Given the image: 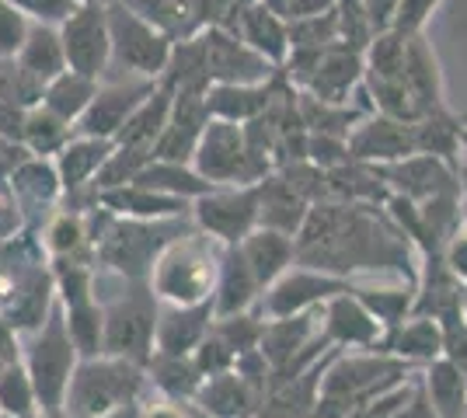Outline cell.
I'll list each match as a JSON object with an SVG mask.
<instances>
[{"label": "cell", "mask_w": 467, "mask_h": 418, "mask_svg": "<svg viewBox=\"0 0 467 418\" xmlns=\"http://www.w3.org/2000/svg\"><path fill=\"white\" fill-rule=\"evenodd\" d=\"M105 314V335H101V356L130 359L147 366L154 359V335L161 300L154 297L150 282H130L122 279V293L101 303Z\"/></svg>", "instance_id": "6"}, {"label": "cell", "mask_w": 467, "mask_h": 418, "mask_svg": "<svg viewBox=\"0 0 467 418\" xmlns=\"http://www.w3.org/2000/svg\"><path fill=\"white\" fill-rule=\"evenodd\" d=\"M192 168L216 189H223V185H258L269 175H275L265 160L252 154L244 126L223 119H210L206 133L199 139Z\"/></svg>", "instance_id": "8"}, {"label": "cell", "mask_w": 467, "mask_h": 418, "mask_svg": "<svg viewBox=\"0 0 467 418\" xmlns=\"http://www.w3.org/2000/svg\"><path fill=\"white\" fill-rule=\"evenodd\" d=\"M109 32H112V66L126 70L133 80H161L171 60L175 42L154 25L133 15L122 4H109Z\"/></svg>", "instance_id": "9"}, {"label": "cell", "mask_w": 467, "mask_h": 418, "mask_svg": "<svg viewBox=\"0 0 467 418\" xmlns=\"http://www.w3.org/2000/svg\"><path fill=\"white\" fill-rule=\"evenodd\" d=\"M39 394L36 383L28 377L25 362L7 366V373L0 377V415L4 418H32L39 415Z\"/></svg>", "instance_id": "44"}, {"label": "cell", "mask_w": 467, "mask_h": 418, "mask_svg": "<svg viewBox=\"0 0 467 418\" xmlns=\"http://www.w3.org/2000/svg\"><path fill=\"white\" fill-rule=\"evenodd\" d=\"M443 345H447V339H443V324L440 321L411 314L401 328H394V331L384 335L377 352L401 359V362H409L415 370H426L429 362H436V359L443 356Z\"/></svg>", "instance_id": "25"}, {"label": "cell", "mask_w": 467, "mask_h": 418, "mask_svg": "<svg viewBox=\"0 0 467 418\" xmlns=\"http://www.w3.org/2000/svg\"><path fill=\"white\" fill-rule=\"evenodd\" d=\"M220 261H223V244L202 234L192 223L182 238H175L161 251L147 282L161 303L199 307L213 300L216 282H220Z\"/></svg>", "instance_id": "3"}, {"label": "cell", "mask_w": 467, "mask_h": 418, "mask_svg": "<svg viewBox=\"0 0 467 418\" xmlns=\"http://www.w3.org/2000/svg\"><path fill=\"white\" fill-rule=\"evenodd\" d=\"M46 98V84L39 77H32L18 60H0V101L11 108H36Z\"/></svg>", "instance_id": "45"}, {"label": "cell", "mask_w": 467, "mask_h": 418, "mask_svg": "<svg viewBox=\"0 0 467 418\" xmlns=\"http://www.w3.org/2000/svg\"><path fill=\"white\" fill-rule=\"evenodd\" d=\"M363 80H367V53L349 42H338L321 56L304 95L328 105H352V95L363 87Z\"/></svg>", "instance_id": "17"}, {"label": "cell", "mask_w": 467, "mask_h": 418, "mask_svg": "<svg viewBox=\"0 0 467 418\" xmlns=\"http://www.w3.org/2000/svg\"><path fill=\"white\" fill-rule=\"evenodd\" d=\"M338 7H342V0H290L286 21L317 18V15H331V11H338Z\"/></svg>", "instance_id": "54"}, {"label": "cell", "mask_w": 467, "mask_h": 418, "mask_svg": "<svg viewBox=\"0 0 467 418\" xmlns=\"http://www.w3.org/2000/svg\"><path fill=\"white\" fill-rule=\"evenodd\" d=\"M254 4H262V0H237V11L241 7H254Z\"/></svg>", "instance_id": "59"}, {"label": "cell", "mask_w": 467, "mask_h": 418, "mask_svg": "<svg viewBox=\"0 0 467 418\" xmlns=\"http://www.w3.org/2000/svg\"><path fill=\"white\" fill-rule=\"evenodd\" d=\"M210 126V108L206 95H175L171 119L164 126V137L157 143L154 160H171V164H192L199 139Z\"/></svg>", "instance_id": "22"}, {"label": "cell", "mask_w": 467, "mask_h": 418, "mask_svg": "<svg viewBox=\"0 0 467 418\" xmlns=\"http://www.w3.org/2000/svg\"><path fill=\"white\" fill-rule=\"evenodd\" d=\"M216 321L213 300L199 303V307H171L161 303L157 314V335H154V352L157 356H192L210 335Z\"/></svg>", "instance_id": "21"}, {"label": "cell", "mask_w": 467, "mask_h": 418, "mask_svg": "<svg viewBox=\"0 0 467 418\" xmlns=\"http://www.w3.org/2000/svg\"><path fill=\"white\" fill-rule=\"evenodd\" d=\"M78 4H105V7H109V4H116V0H78Z\"/></svg>", "instance_id": "60"}, {"label": "cell", "mask_w": 467, "mask_h": 418, "mask_svg": "<svg viewBox=\"0 0 467 418\" xmlns=\"http://www.w3.org/2000/svg\"><path fill=\"white\" fill-rule=\"evenodd\" d=\"M380 175L388 181L390 196H401V199H411L419 206L461 189L457 171L440 158H429V154H415L409 160L388 164V168H380Z\"/></svg>", "instance_id": "18"}, {"label": "cell", "mask_w": 467, "mask_h": 418, "mask_svg": "<svg viewBox=\"0 0 467 418\" xmlns=\"http://www.w3.org/2000/svg\"><path fill=\"white\" fill-rule=\"evenodd\" d=\"M28 158H32V150H28L25 143H15V139L0 137V181L11 178Z\"/></svg>", "instance_id": "53"}, {"label": "cell", "mask_w": 467, "mask_h": 418, "mask_svg": "<svg viewBox=\"0 0 467 418\" xmlns=\"http://www.w3.org/2000/svg\"><path fill=\"white\" fill-rule=\"evenodd\" d=\"M80 366V349L78 342L70 339V328H67V314L63 307L49 311V318L39 331H32L25 342V370L36 383V394H39L42 412H63V401H67V387L78 373Z\"/></svg>", "instance_id": "7"}, {"label": "cell", "mask_w": 467, "mask_h": 418, "mask_svg": "<svg viewBox=\"0 0 467 418\" xmlns=\"http://www.w3.org/2000/svg\"><path fill=\"white\" fill-rule=\"evenodd\" d=\"M237 248H241L244 261L252 265L254 279H258V286H262V297H265V290H273L275 282L296 265V238H286V234H279V230L258 227V230L248 234Z\"/></svg>", "instance_id": "28"}, {"label": "cell", "mask_w": 467, "mask_h": 418, "mask_svg": "<svg viewBox=\"0 0 467 418\" xmlns=\"http://www.w3.org/2000/svg\"><path fill=\"white\" fill-rule=\"evenodd\" d=\"M311 202L304 199L279 171L269 175L265 181H258V227L296 238L304 230L307 217H311Z\"/></svg>", "instance_id": "23"}, {"label": "cell", "mask_w": 467, "mask_h": 418, "mask_svg": "<svg viewBox=\"0 0 467 418\" xmlns=\"http://www.w3.org/2000/svg\"><path fill=\"white\" fill-rule=\"evenodd\" d=\"M262 4H269L273 11H279V15L286 18V7H290V0H262Z\"/></svg>", "instance_id": "57"}, {"label": "cell", "mask_w": 467, "mask_h": 418, "mask_svg": "<svg viewBox=\"0 0 467 418\" xmlns=\"http://www.w3.org/2000/svg\"><path fill=\"white\" fill-rule=\"evenodd\" d=\"M206 63H210V80L213 84H265L279 70L265 56H258L241 36L227 28H206Z\"/></svg>", "instance_id": "14"}, {"label": "cell", "mask_w": 467, "mask_h": 418, "mask_svg": "<svg viewBox=\"0 0 467 418\" xmlns=\"http://www.w3.org/2000/svg\"><path fill=\"white\" fill-rule=\"evenodd\" d=\"M457 181H461V202H464V217H467V154L457 168Z\"/></svg>", "instance_id": "56"}, {"label": "cell", "mask_w": 467, "mask_h": 418, "mask_svg": "<svg viewBox=\"0 0 467 418\" xmlns=\"http://www.w3.org/2000/svg\"><path fill=\"white\" fill-rule=\"evenodd\" d=\"M133 185H143L150 192H161V196H171V199L182 202L202 199V196H210L216 189V185H210L195 171L192 164H171V160H150L137 175Z\"/></svg>", "instance_id": "35"}, {"label": "cell", "mask_w": 467, "mask_h": 418, "mask_svg": "<svg viewBox=\"0 0 467 418\" xmlns=\"http://www.w3.org/2000/svg\"><path fill=\"white\" fill-rule=\"evenodd\" d=\"M342 42V15H317V18L290 21V49H331Z\"/></svg>", "instance_id": "46"}, {"label": "cell", "mask_w": 467, "mask_h": 418, "mask_svg": "<svg viewBox=\"0 0 467 418\" xmlns=\"http://www.w3.org/2000/svg\"><path fill=\"white\" fill-rule=\"evenodd\" d=\"M32 18L21 11L15 0H0V60H15L28 39Z\"/></svg>", "instance_id": "47"}, {"label": "cell", "mask_w": 467, "mask_h": 418, "mask_svg": "<svg viewBox=\"0 0 467 418\" xmlns=\"http://www.w3.org/2000/svg\"><path fill=\"white\" fill-rule=\"evenodd\" d=\"M464 318H467V290H464Z\"/></svg>", "instance_id": "61"}, {"label": "cell", "mask_w": 467, "mask_h": 418, "mask_svg": "<svg viewBox=\"0 0 467 418\" xmlns=\"http://www.w3.org/2000/svg\"><path fill=\"white\" fill-rule=\"evenodd\" d=\"M464 133H467V126L453 116V108H447V112H432V116H426L422 122H415L419 154L440 158L443 164H450L453 171H457L461 160H464Z\"/></svg>", "instance_id": "37"}, {"label": "cell", "mask_w": 467, "mask_h": 418, "mask_svg": "<svg viewBox=\"0 0 467 418\" xmlns=\"http://www.w3.org/2000/svg\"><path fill=\"white\" fill-rule=\"evenodd\" d=\"M325 311V307H321ZM321 311H307V314H293V318H273L265 321L262 331V356L279 373L283 366H290L317 335H321Z\"/></svg>", "instance_id": "26"}, {"label": "cell", "mask_w": 467, "mask_h": 418, "mask_svg": "<svg viewBox=\"0 0 467 418\" xmlns=\"http://www.w3.org/2000/svg\"><path fill=\"white\" fill-rule=\"evenodd\" d=\"M258 300H262V286L254 279L252 265L241 255V248H223L220 282H216V293H213L216 318H234V314L258 311Z\"/></svg>", "instance_id": "29"}, {"label": "cell", "mask_w": 467, "mask_h": 418, "mask_svg": "<svg viewBox=\"0 0 467 418\" xmlns=\"http://www.w3.org/2000/svg\"><path fill=\"white\" fill-rule=\"evenodd\" d=\"M346 293H356V279L328 276V272H317L307 265H293L290 272L258 300V314L265 321L293 318V314L321 311L325 303H331L335 297H346Z\"/></svg>", "instance_id": "10"}, {"label": "cell", "mask_w": 467, "mask_h": 418, "mask_svg": "<svg viewBox=\"0 0 467 418\" xmlns=\"http://www.w3.org/2000/svg\"><path fill=\"white\" fill-rule=\"evenodd\" d=\"M143 383H147V366H137L130 359H80L78 373L67 387L63 412L70 418H112L122 408L137 404Z\"/></svg>", "instance_id": "5"}, {"label": "cell", "mask_w": 467, "mask_h": 418, "mask_svg": "<svg viewBox=\"0 0 467 418\" xmlns=\"http://www.w3.org/2000/svg\"><path fill=\"white\" fill-rule=\"evenodd\" d=\"M59 39L67 53V70L91 80H101L105 70H112V32L105 4H78L74 15L59 25Z\"/></svg>", "instance_id": "11"}, {"label": "cell", "mask_w": 467, "mask_h": 418, "mask_svg": "<svg viewBox=\"0 0 467 418\" xmlns=\"http://www.w3.org/2000/svg\"><path fill=\"white\" fill-rule=\"evenodd\" d=\"M443 265H447L450 276L467 290V217L461 219V227L450 234L447 248H443Z\"/></svg>", "instance_id": "50"}, {"label": "cell", "mask_w": 467, "mask_h": 418, "mask_svg": "<svg viewBox=\"0 0 467 418\" xmlns=\"http://www.w3.org/2000/svg\"><path fill=\"white\" fill-rule=\"evenodd\" d=\"M394 418H436V412H432V404H429V398H426V391H422V373H419V387H415L411 401Z\"/></svg>", "instance_id": "55"}, {"label": "cell", "mask_w": 467, "mask_h": 418, "mask_svg": "<svg viewBox=\"0 0 467 418\" xmlns=\"http://www.w3.org/2000/svg\"><path fill=\"white\" fill-rule=\"evenodd\" d=\"M25 227H28V219H25V213H21L18 199H15V192H11V185L0 181V244L11 238H18Z\"/></svg>", "instance_id": "51"}, {"label": "cell", "mask_w": 467, "mask_h": 418, "mask_svg": "<svg viewBox=\"0 0 467 418\" xmlns=\"http://www.w3.org/2000/svg\"><path fill=\"white\" fill-rule=\"evenodd\" d=\"M398 4H401V0H359V7H363L367 21L373 25V32H388L390 25H394Z\"/></svg>", "instance_id": "52"}, {"label": "cell", "mask_w": 467, "mask_h": 418, "mask_svg": "<svg viewBox=\"0 0 467 418\" xmlns=\"http://www.w3.org/2000/svg\"><path fill=\"white\" fill-rule=\"evenodd\" d=\"M356 297L370 307V314L384 324V331L401 328L415 314V286L411 282H398V286H359L356 282Z\"/></svg>", "instance_id": "43"}, {"label": "cell", "mask_w": 467, "mask_h": 418, "mask_svg": "<svg viewBox=\"0 0 467 418\" xmlns=\"http://www.w3.org/2000/svg\"><path fill=\"white\" fill-rule=\"evenodd\" d=\"M342 4H359V0H342Z\"/></svg>", "instance_id": "62"}, {"label": "cell", "mask_w": 467, "mask_h": 418, "mask_svg": "<svg viewBox=\"0 0 467 418\" xmlns=\"http://www.w3.org/2000/svg\"><path fill=\"white\" fill-rule=\"evenodd\" d=\"M171 105H175V91L157 84L154 95L133 112V119L122 126V133L116 137V147H126V150H133L140 158L154 160L157 143L164 137V126L171 119Z\"/></svg>", "instance_id": "32"}, {"label": "cell", "mask_w": 467, "mask_h": 418, "mask_svg": "<svg viewBox=\"0 0 467 418\" xmlns=\"http://www.w3.org/2000/svg\"><path fill=\"white\" fill-rule=\"evenodd\" d=\"M464 154H467V133H464Z\"/></svg>", "instance_id": "63"}, {"label": "cell", "mask_w": 467, "mask_h": 418, "mask_svg": "<svg viewBox=\"0 0 467 418\" xmlns=\"http://www.w3.org/2000/svg\"><path fill=\"white\" fill-rule=\"evenodd\" d=\"M349 154L352 160H363V164H373V168H388V164L415 158L419 154L415 126L388 119L380 112H370L349 133Z\"/></svg>", "instance_id": "15"}, {"label": "cell", "mask_w": 467, "mask_h": 418, "mask_svg": "<svg viewBox=\"0 0 467 418\" xmlns=\"http://www.w3.org/2000/svg\"><path fill=\"white\" fill-rule=\"evenodd\" d=\"M321 331L335 349H352V352H377L384 342V324L373 318L370 307L356 293L335 297L321 311Z\"/></svg>", "instance_id": "16"}, {"label": "cell", "mask_w": 467, "mask_h": 418, "mask_svg": "<svg viewBox=\"0 0 467 418\" xmlns=\"http://www.w3.org/2000/svg\"><path fill=\"white\" fill-rule=\"evenodd\" d=\"M53 307V259L42 238H36V230L25 227L18 238L0 244V321H7L18 335H32L46 324Z\"/></svg>", "instance_id": "2"}, {"label": "cell", "mask_w": 467, "mask_h": 418, "mask_svg": "<svg viewBox=\"0 0 467 418\" xmlns=\"http://www.w3.org/2000/svg\"><path fill=\"white\" fill-rule=\"evenodd\" d=\"M192 223L223 248H237L258 230V185L213 189L210 196L192 202Z\"/></svg>", "instance_id": "12"}, {"label": "cell", "mask_w": 467, "mask_h": 418, "mask_svg": "<svg viewBox=\"0 0 467 418\" xmlns=\"http://www.w3.org/2000/svg\"><path fill=\"white\" fill-rule=\"evenodd\" d=\"M440 4H443V0H401L390 28H394V32H401L405 39H411V36H422V32H426V25H429V18L440 11Z\"/></svg>", "instance_id": "49"}, {"label": "cell", "mask_w": 467, "mask_h": 418, "mask_svg": "<svg viewBox=\"0 0 467 418\" xmlns=\"http://www.w3.org/2000/svg\"><path fill=\"white\" fill-rule=\"evenodd\" d=\"M7 366H15V359H7V356H4V352H0V377L7 373Z\"/></svg>", "instance_id": "58"}, {"label": "cell", "mask_w": 467, "mask_h": 418, "mask_svg": "<svg viewBox=\"0 0 467 418\" xmlns=\"http://www.w3.org/2000/svg\"><path fill=\"white\" fill-rule=\"evenodd\" d=\"M98 202L119 219H185V213H192V202L161 196L143 185H122L112 192H98Z\"/></svg>", "instance_id": "33"}, {"label": "cell", "mask_w": 467, "mask_h": 418, "mask_svg": "<svg viewBox=\"0 0 467 418\" xmlns=\"http://www.w3.org/2000/svg\"><path fill=\"white\" fill-rule=\"evenodd\" d=\"M273 95L275 77L265 80V84H213L206 91V108H210V119L252 126L269 112Z\"/></svg>", "instance_id": "30"}, {"label": "cell", "mask_w": 467, "mask_h": 418, "mask_svg": "<svg viewBox=\"0 0 467 418\" xmlns=\"http://www.w3.org/2000/svg\"><path fill=\"white\" fill-rule=\"evenodd\" d=\"M405 77H409L411 95L419 98L422 112L432 116V112H447V80H443V66H440V56L432 49V42L422 36H411L409 39V53H405Z\"/></svg>", "instance_id": "27"}, {"label": "cell", "mask_w": 467, "mask_h": 418, "mask_svg": "<svg viewBox=\"0 0 467 418\" xmlns=\"http://www.w3.org/2000/svg\"><path fill=\"white\" fill-rule=\"evenodd\" d=\"M419 377V370L384 352H349V356L331 359L325 383H321V401H317V418H349L359 412L367 401L388 394L390 387Z\"/></svg>", "instance_id": "4"}, {"label": "cell", "mask_w": 467, "mask_h": 418, "mask_svg": "<svg viewBox=\"0 0 467 418\" xmlns=\"http://www.w3.org/2000/svg\"><path fill=\"white\" fill-rule=\"evenodd\" d=\"M119 4L140 15L147 25H154L171 42L195 39L206 32L199 18V0H119Z\"/></svg>", "instance_id": "34"}, {"label": "cell", "mask_w": 467, "mask_h": 418, "mask_svg": "<svg viewBox=\"0 0 467 418\" xmlns=\"http://www.w3.org/2000/svg\"><path fill=\"white\" fill-rule=\"evenodd\" d=\"M296 265L342 279L390 272L419 286V251L394 227L384 206L317 202L296 234Z\"/></svg>", "instance_id": "1"}, {"label": "cell", "mask_w": 467, "mask_h": 418, "mask_svg": "<svg viewBox=\"0 0 467 418\" xmlns=\"http://www.w3.org/2000/svg\"><path fill=\"white\" fill-rule=\"evenodd\" d=\"M147 377L168 401H195L206 377L199 373L192 356H157L147 362Z\"/></svg>", "instance_id": "40"}, {"label": "cell", "mask_w": 467, "mask_h": 418, "mask_svg": "<svg viewBox=\"0 0 467 418\" xmlns=\"http://www.w3.org/2000/svg\"><path fill=\"white\" fill-rule=\"evenodd\" d=\"M78 137L74 126L67 119H59L57 112H49L46 105H36L25 112V133H21V143L32 150V158H46L57 160L63 154V147Z\"/></svg>", "instance_id": "41"}, {"label": "cell", "mask_w": 467, "mask_h": 418, "mask_svg": "<svg viewBox=\"0 0 467 418\" xmlns=\"http://www.w3.org/2000/svg\"><path fill=\"white\" fill-rule=\"evenodd\" d=\"M116 139H95V137H74L63 154L57 158V171L63 181V196H84L98 192L95 181L105 168V160L112 158Z\"/></svg>", "instance_id": "24"}, {"label": "cell", "mask_w": 467, "mask_h": 418, "mask_svg": "<svg viewBox=\"0 0 467 418\" xmlns=\"http://www.w3.org/2000/svg\"><path fill=\"white\" fill-rule=\"evenodd\" d=\"M157 84L161 80H116V84H105L101 80L98 98L80 116L74 133L95 139H116L122 133V126L133 119V112L157 91Z\"/></svg>", "instance_id": "13"}, {"label": "cell", "mask_w": 467, "mask_h": 418, "mask_svg": "<svg viewBox=\"0 0 467 418\" xmlns=\"http://www.w3.org/2000/svg\"><path fill=\"white\" fill-rule=\"evenodd\" d=\"M15 60H18L32 77H39L42 84H49V80H57L59 74H67V53H63V39H59V25L32 21L28 39H25V46H21V53Z\"/></svg>", "instance_id": "38"}, {"label": "cell", "mask_w": 467, "mask_h": 418, "mask_svg": "<svg viewBox=\"0 0 467 418\" xmlns=\"http://www.w3.org/2000/svg\"><path fill=\"white\" fill-rule=\"evenodd\" d=\"M164 87H171L175 95H206L213 87L210 80V63H206V42L202 36L185 42H175L171 49V60H168V70L161 77Z\"/></svg>", "instance_id": "36"}, {"label": "cell", "mask_w": 467, "mask_h": 418, "mask_svg": "<svg viewBox=\"0 0 467 418\" xmlns=\"http://www.w3.org/2000/svg\"><path fill=\"white\" fill-rule=\"evenodd\" d=\"M192 359H195V366H199V373L206 380L220 377V373H231L234 366H237V352L216 335L213 328H210V335L202 339V345L192 352Z\"/></svg>", "instance_id": "48"}, {"label": "cell", "mask_w": 467, "mask_h": 418, "mask_svg": "<svg viewBox=\"0 0 467 418\" xmlns=\"http://www.w3.org/2000/svg\"><path fill=\"white\" fill-rule=\"evenodd\" d=\"M223 28L241 36L258 56H265L273 63L275 70H283L286 60H290V21L283 18L279 11H273L269 4H254V7L234 11V18Z\"/></svg>", "instance_id": "20"}, {"label": "cell", "mask_w": 467, "mask_h": 418, "mask_svg": "<svg viewBox=\"0 0 467 418\" xmlns=\"http://www.w3.org/2000/svg\"><path fill=\"white\" fill-rule=\"evenodd\" d=\"M7 185H11V192H15V199H18L21 213H25L32 230L39 227L42 217L49 223V217L63 206V181H59L57 160L28 158L7 178Z\"/></svg>", "instance_id": "19"}, {"label": "cell", "mask_w": 467, "mask_h": 418, "mask_svg": "<svg viewBox=\"0 0 467 418\" xmlns=\"http://www.w3.org/2000/svg\"><path fill=\"white\" fill-rule=\"evenodd\" d=\"M422 391L436 418H467V380L447 356L422 370Z\"/></svg>", "instance_id": "39"}, {"label": "cell", "mask_w": 467, "mask_h": 418, "mask_svg": "<svg viewBox=\"0 0 467 418\" xmlns=\"http://www.w3.org/2000/svg\"><path fill=\"white\" fill-rule=\"evenodd\" d=\"M98 87H101V80H91V77H80L74 70H67V74H59L57 80H49L46 84V98L42 105L49 108V112H57L59 119H67L70 126H78L80 116L91 108V101L98 98Z\"/></svg>", "instance_id": "42"}, {"label": "cell", "mask_w": 467, "mask_h": 418, "mask_svg": "<svg viewBox=\"0 0 467 418\" xmlns=\"http://www.w3.org/2000/svg\"><path fill=\"white\" fill-rule=\"evenodd\" d=\"M195 404L210 418H258L262 404H265V394L254 391L237 370H231V373L206 380Z\"/></svg>", "instance_id": "31"}]
</instances>
